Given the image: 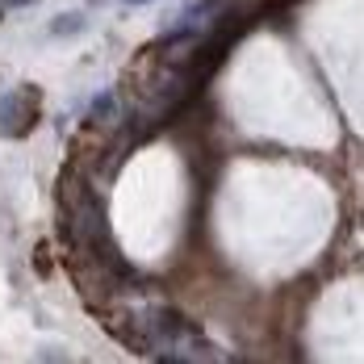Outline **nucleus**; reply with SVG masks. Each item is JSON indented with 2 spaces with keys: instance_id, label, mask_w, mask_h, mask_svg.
<instances>
[{
  "instance_id": "1",
  "label": "nucleus",
  "mask_w": 364,
  "mask_h": 364,
  "mask_svg": "<svg viewBox=\"0 0 364 364\" xmlns=\"http://www.w3.org/2000/svg\"><path fill=\"white\" fill-rule=\"evenodd\" d=\"M59 210H63V226H68V239L75 243V252L92 264H105L122 272V255L109 239V222L105 210L92 193V184L84 181L80 172H63L59 181Z\"/></svg>"
},
{
  "instance_id": "4",
  "label": "nucleus",
  "mask_w": 364,
  "mask_h": 364,
  "mask_svg": "<svg viewBox=\"0 0 364 364\" xmlns=\"http://www.w3.org/2000/svg\"><path fill=\"white\" fill-rule=\"evenodd\" d=\"M130 4H146V0H130Z\"/></svg>"
},
{
  "instance_id": "2",
  "label": "nucleus",
  "mask_w": 364,
  "mask_h": 364,
  "mask_svg": "<svg viewBox=\"0 0 364 364\" xmlns=\"http://www.w3.org/2000/svg\"><path fill=\"white\" fill-rule=\"evenodd\" d=\"M38 113H42V97L34 84H17L0 92V139H26L34 130Z\"/></svg>"
},
{
  "instance_id": "3",
  "label": "nucleus",
  "mask_w": 364,
  "mask_h": 364,
  "mask_svg": "<svg viewBox=\"0 0 364 364\" xmlns=\"http://www.w3.org/2000/svg\"><path fill=\"white\" fill-rule=\"evenodd\" d=\"M0 4H9V9H17V4H30V0H0Z\"/></svg>"
}]
</instances>
